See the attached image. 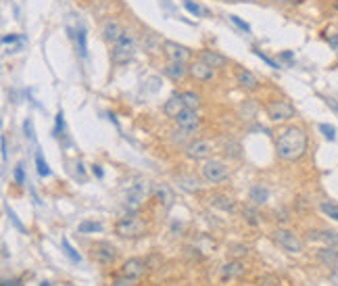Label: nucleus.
Masks as SVG:
<instances>
[{
  "label": "nucleus",
  "instance_id": "obj_6",
  "mask_svg": "<svg viewBox=\"0 0 338 286\" xmlns=\"http://www.w3.org/2000/svg\"><path fill=\"white\" fill-rule=\"evenodd\" d=\"M273 240H275V244L278 246H282L284 251H288V253H303V240H301V236L296 234V232H292V230H284V228H280V230H275L273 232Z\"/></svg>",
  "mask_w": 338,
  "mask_h": 286
},
{
  "label": "nucleus",
  "instance_id": "obj_33",
  "mask_svg": "<svg viewBox=\"0 0 338 286\" xmlns=\"http://www.w3.org/2000/svg\"><path fill=\"white\" fill-rule=\"evenodd\" d=\"M111 286H136V280L128 278V276H117V278H113Z\"/></svg>",
  "mask_w": 338,
  "mask_h": 286
},
{
  "label": "nucleus",
  "instance_id": "obj_18",
  "mask_svg": "<svg viewBox=\"0 0 338 286\" xmlns=\"http://www.w3.org/2000/svg\"><path fill=\"white\" fill-rule=\"evenodd\" d=\"M184 109H186V107H184V101H182V94H171V97H169V101L165 103V107H163V113L167 115V117H177Z\"/></svg>",
  "mask_w": 338,
  "mask_h": 286
},
{
  "label": "nucleus",
  "instance_id": "obj_46",
  "mask_svg": "<svg viewBox=\"0 0 338 286\" xmlns=\"http://www.w3.org/2000/svg\"><path fill=\"white\" fill-rule=\"evenodd\" d=\"M75 174L79 176V180H82V182L86 180V171H84V165H82V163H77V165H75Z\"/></svg>",
  "mask_w": 338,
  "mask_h": 286
},
{
  "label": "nucleus",
  "instance_id": "obj_23",
  "mask_svg": "<svg viewBox=\"0 0 338 286\" xmlns=\"http://www.w3.org/2000/svg\"><path fill=\"white\" fill-rule=\"evenodd\" d=\"M244 274V268H242V263L240 261H230V263H226L224 268H222V276L224 278H240Z\"/></svg>",
  "mask_w": 338,
  "mask_h": 286
},
{
  "label": "nucleus",
  "instance_id": "obj_32",
  "mask_svg": "<svg viewBox=\"0 0 338 286\" xmlns=\"http://www.w3.org/2000/svg\"><path fill=\"white\" fill-rule=\"evenodd\" d=\"M320 132H322V134L326 136V140H330V142L336 138V128H334V125H330V123H322V125H320Z\"/></svg>",
  "mask_w": 338,
  "mask_h": 286
},
{
  "label": "nucleus",
  "instance_id": "obj_4",
  "mask_svg": "<svg viewBox=\"0 0 338 286\" xmlns=\"http://www.w3.org/2000/svg\"><path fill=\"white\" fill-rule=\"evenodd\" d=\"M134 50H136V40H134V36H130L128 31H126L124 38H121L117 44H113L111 59H113L115 65H121V63H128L132 59Z\"/></svg>",
  "mask_w": 338,
  "mask_h": 286
},
{
  "label": "nucleus",
  "instance_id": "obj_2",
  "mask_svg": "<svg viewBox=\"0 0 338 286\" xmlns=\"http://www.w3.org/2000/svg\"><path fill=\"white\" fill-rule=\"evenodd\" d=\"M150 193H152L150 182H146V180H136V184L130 186L128 195H126V203H124L126 209H128L130 213H136V211L146 203V199L150 197Z\"/></svg>",
  "mask_w": 338,
  "mask_h": 286
},
{
  "label": "nucleus",
  "instance_id": "obj_27",
  "mask_svg": "<svg viewBox=\"0 0 338 286\" xmlns=\"http://www.w3.org/2000/svg\"><path fill=\"white\" fill-rule=\"evenodd\" d=\"M61 246H63L65 255H67V257H69L73 263H79V261H82V255H79V253H77V251H75V249L69 244V240H67V238H63V240H61Z\"/></svg>",
  "mask_w": 338,
  "mask_h": 286
},
{
  "label": "nucleus",
  "instance_id": "obj_40",
  "mask_svg": "<svg viewBox=\"0 0 338 286\" xmlns=\"http://www.w3.org/2000/svg\"><path fill=\"white\" fill-rule=\"evenodd\" d=\"M15 182L17 184H25V171H23V163H19L15 167Z\"/></svg>",
  "mask_w": 338,
  "mask_h": 286
},
{
  "label": "nucleus",
  "instance_id": "obj_45",
  "mask_svg": "<svg viewBox=\"0 0 338 286\" xmlns=\"http://www.w3.org/2000/svg\"><path fill=\"white\" fill-rule=\"evenodd\" d=\"M247 253H249V249H247V246H242V244L234 246V255H247Z\"/></svg>",
  "mask_w": 338,
  "mask_h": 286
},
{
  "label": "nucleus",
  "instance_id": "obj_34",
  "mask_svg": "<svg viewBox=\"0 0 338 286\" xmlns=\"http://www.w3.org/2000/svg\"><path fill=\"white\" fill-rule=\"evenodd\" d=\"M56 136H63L65 134V113L63 111H58L56 113V130H54Z\"/></svg>",
  "mask_w": 338,
  "mask_h": 286
},
{
  "label": "nucleus",
  "instance_id": "obj_43",
  "mask_svg": "<svg viewBox=\"0 0 338 286\" xmlns=\"http://www.w3.org/2000/svg\"><path fill=\"white\" fill-rule=\"evenodd\" d=\"M17 40H21V38L15 36V34H11V36H3V44H13V42H17Z\"/></svg>",
  "mask_w": 338,
  "mask_h": 286
},
{
  "label": "nucleus",
  "instance_id": "obj_28",
  "mask_svg": "<svg viewBox=\"0 0 338 286\" xmlns=\"http://www.w3.org/2000/svg\"><path fill=\"white\" fill-rule=\"evenodd\" d=\"M184 9H186L190 15H194V17L209 15V11H207V9H203V7H201V5H196V3H192V0H184Z\"/></svg>",
  "mask_w": 338,
  "mask_h": 286
},
{
  "label": "nucleus",
  "instance_id": "obj_41",
  "mask_svg": "<svg viewBox=\"0 0 338 286\" xmlns=\"http://www.w3.org/2000/svg\"><path fill=\"white\" fill-rule=\"evenodd\" d=\"M244 215H249V224L251 226H257V211L255 209H251V207H247V209H244Z\"/></svg>",
  "mask_w": 338,
  "mask_h": 286
},
{
  "label": "nucleus",
  "instance_id": "obj_29",
  "mask_svg": "<svg viewBox=\"0 0 338 286\" xmlns=\"http://www.w3.org/2000/svg\"><path fill=\"white\" fill-rule=\"evenodd\" d=\"M155 193H157V197L163 201V205H165V207H171V201H173V197H171V190H169L165 184L157 186V188H155Z\"/></svg>",
  "mask_w": 338,
  "mask_h": 286
},
{
  "label": "nucleus",
  "instance_id": "obj_47",
  "mask_svg": "<svg viewBox=\"0 0 338 286\" xmlns=\"http://www.w3.org/2000/svg\"><path fill=\"white\" fill-rule=\"evenodd\" d=\"M326 105H328L332 111H336V113H338V101H336V99H326Z\"/></svg>",
  "mask_w": 338,
  "mask_h": 286
},
{
  "label": "nucleus",
  "instance_id": "obj_13",
  "mask_svg": "<svg viewBox=\"0 0 338 286\" xmlns=\"http://www.w3.org/2000/svg\"><path fill=\"white\" fill-rule=\"evenodd\" d=\"M211 150H213V142H209V140H194L186 146V155L190 159H207L211 155Z\"/></svg>",
  "mask_w": 338,
  "mask_h": 286
},
{
  "label": "nucleus",
  "instance_id": "obj_15",
  "mask_svg": "<svg viewBox=\"0 0 338 286\" xmlns=\"http://www.w3.org/2000/svg\"><path fill=\"white\" fill-rule=\"evenodd\" d=\"M163 73H165L171 82H182L184 78H186V73H188V67H186V63L169 61L167 65H165V69H163Z\"/></svg>",
  "mask_w": 338,
  "mask_h": 286
},
{
  "label": "nucleus",
  "instance_id": "obj_37",
  "mask_svg": "<svg viewBox=\"0 0 338 286\" xmlns=\"http://www.w3.org/2000/svg\"><path fill=\"white\" fill-rule=\"evenodd\" d=\"M177 182H180V186L182 188H188V190H198V182L196 180H190V178H177Z\"/></svg>",
  "mask_w": 338,
  "mask_h": 286
},
{
  "label": "nucleus",
  "instance_id": "obj_22",
  "mask_svg": "<svg viewBox=\"0 0 338 286\" xmlns=\"http://www.w3.org/2000/svg\"><path fill=\"white\" fill-rule=\"evenodd\" d=\"M209 201H211L213 207H217V209H222V211H228V213H234V211H236V203H234V199L228 197V195H213Z\"/></svg>",
  "mask_w": 338,
  "mask_h": 286
},
{
  "label": "nucleus",
  "instance_id": "obj_24",
  "mask_svg": "<svg viewBox=\"0 0 338 286\" xmlns=\"http://www.w3.org/2000/svg\"><path fill=\"white\" fill-rule=\"evenodd\" d=\"M182 101H184V107L186 109H192V111H196L198 107H201V97L196 92H182Z\"/></svg>",
  "mask_w": 338,
  "mask_h": 286
},
{
  "label": "nucleus",
  "instance_id": "obj_38",
  "mask_svg": "<svg viewBox=\"0 0 338 286\" xmlns=\"http://www.w3.org/2000/svg\"><path fill=\"white\" fill-rule=\"evenodd\" d=\"M23 132H25V138H27V140H34V138H36L32 119H25V121H23Z\"/></svg>",
  "mask_w": 338,
  "mask_h": 286
},
{
  "label": "nucleus",
  "instance_id": "obj_10",
  "mask_svg": "<svg viewBox=\"0 0 338 286\" xmlns=\"http://www.w3.org/2000/svg\"><path fill=\"white\" fill-rule=\"evenodd\" d=\"M163 54L169 61H175V63H188L190 61V50L186 46L177 44V42H171V40L163 42Z\"/></svg>",
  "mask_w": 338,
  "mask_h": 286
},
{
  "label": "nucleus",
  "instance_id": "obj_35",
  "mask_svg": "<svg viewBox=\"0 0 338 286\" xmlns=\"http://www.w3.org/2000/svg\"><path fill=\"white\" fill-rule=\"evenodd\" d=\"M230 21H232L236 27H240V29L244 31V34H251V25H249L247 21H242L240 17H236V15H230Z\"/></svg>",
  "mask_w": 338,
  "mask_h": 286
},
{
  "label": "nucleus",
  "instance_id": "obj_5",
  "mask_svg": "<svg viewBox=\"0 0 338 286\" xmlns=\"http://www.w3.org/2000/svg\"><path fill=\"white\" fill-rule=\"evenodd\" d=\"M265 113H267V117L271 119V121H288V119H292L294 117V107L288 103V101H284V99H275V101H269L267 105H265Z\"/></svg>",
  "mask_w": 338,
  "mask_h": 286
},
{
  "label": "nucleus",
  "instance_id": "obj_9",
  "mask_svg": "<svg viewBox=\"0 0 338 286\" xmlns=\"http://www.w3.org/2000/svg\"><path fill=\"white\" fill-rule=\"evenodd\" d=\"M188 73L196 80V82H201V84H205V82H211L213 78H215V69L209 65V63H205L201 56L198 59H194L190 65H188Z\"/></svg>",
  "mask_w": 338,
  "mask_h": 286
},
{
  "label": "nucleus",
  "instance_id": "obj_21",
  "mask_svg": "<svg viewBox=\"0 0 338 286\" xmlns=\"http://www.w3.org/2000/svg\"><path fill=\"white\" fill-rule=\"evenodd\" d=\"M249 201H251L253 205H265V203L269 201V190H267V186L255 184V186L251 188V193H249Z\"/></svg>",
  "mask_w": 338,
  "mask_h": 286
},
{
  "label": "nucleus",
  "instance_id": "obj_17",
  "mask_svg": "<svg viewBox=\"0 0 338 286\" xmlns=\"http://www.w3.org/2000/svg\"><path fill=\"white\" fill-rule=\"evenodd\" d=\"M309 240H320L326 246H338V232H334V230H311Z\"/></svg>",
  "mask_w": 338,
  "mask_h": 286
},
{
  "label": "nucleus",
  "instance_id": "obj_8",
  "mask_svg": "<svg viewBox=\"0 0 338 286\" xmlns=\"http://www.w3.org/2000/svg\"><path fill=\"white\" fill-rule=\"evenodd\" d=\"M175 125L182 134H194L201 128V117L196 111L192 109H184L177 117H175Z\"/></svg>",
  "mask_w": 338,
  "mask_h": 286
},
{
  "label": "nucleus",
  "instance_id": "obj_11",
  "mask_svg": "<svg viewBox=\"0 0 338 286\" xmlns=\"http://www.w3.org/2000/svg\"><path fill=\"white\" fill-rule=\"evenodd\" d=\"M94 259L98 263H103V265H111L117 259V251H115V246L111 242L103 240V242H98L94 246Z\"/></svg>",
  "mask_w": 338,
  "mask_h": 286
},
{
  "label": "nucleus",
  "instance_id": "obj_20",
  "mask_svg": "<svg viewBox=\"0 0 338 286\" xmlns=\"http://www.w3.org/2000/svg\"><path fill=\"white\" fill-rule=\"evenodd\" d=\"M201 59H203L205 63H209L213 69H222V67L228 65V59H226L224 54H220V52H215V50H203V52H201Z\"/></svg>",
  "mask_w": 338,
  "mask_h": 286
},
{
  "label": "nucleus",
  "instance_id": "obj_48",
  "mask_svg": "<svg viewBox=\"0 0 338 286\" xmlns=\"http://www.w3.org/2000/svg\"><path fill=\"white\" fill-rule=\"evenodd\" d=\"M280 56H282L284 61H292V52H288V50H286V52H282Z\"/></svg>",
  "mask_w": 338,
  "mask_h": 286
},
{
  "label": "nucleus",
  "instance_id": "obj_49",
  "mask_svg": "<svg viewBox=\"0 0 338 286\" xmlns=\"http://www.w3.org/2000/svg\"><path fill=\"white\" fill-rule=\"evenodd\" d=\"M3 257H5V259L9 257V249H7V244H3Z\"/></svg>",
  "mask_w": 338,
  "mask_h": 286
},
{
  "label": "nucleus",
  "instance_id": "obj_42",
  "mask_svg": "<svg viewBox=\"0 0 338 286\" xmlns=\"http://www.w3.org/2000/svg\"><path fill=\"white\" fill-rule=\"evenodd\" d=\"M92 174H94L98 180H103V178H105V171H103V167H101V165H92Z\"/></svg>",
  "mask_w": 338,
  "mask_h": 286
},
{
  "label": "nucleus",
  "instance_id": "obj_19",
  "mask_svg": "<svg viewBox=\"0 0 338 286\" xmlns=\"http://www.w3.org/2000/svg\"><path fill=\"white\" fill-rule=\"evenodd\" d=\"M317 259H320L324 265L338 270V251H336V246H324V249L317 253Z\"/></svg>",
  "mask_w": 338,
  "mask_h": 286
},
{
  "label": "nucleus",
  "instance_id": "obj_31",
  "mask_svg": "<svg viewBox=\"0 0 338 286\" xmlns=\"http://www.w3.org/2000/svg\"><path fill=\"white\" fill-rule=\"evenodd\" d=\"M320 207H322V211H324V213H326L328 217H332V219H336V221H338V205H336V203L324 201V203H322Z\"/></svg>",
  "mask_w": 338,
  "mask_h": 286
},
{
  "label": "nucleus",
  "instance_id": "obj_36",
  "mask_svg": "<svg viewBox=\"0 0 338 286\" xmlns=\"http://www.w3.org/2000/svg\"><path fill=\"white\" fill-rule=\"evenodd\" d=\"M253 52H255V54H257V56H259V59H261L263 63H265V65H269L271 69H278V67H280V65H278V63H275L273 59H269L267 54H263V52H261L259 48H253Z\"/></svg>",
  "mask_w": 338,
  "mask_h": 286
},
{
  "label": "nucleus",
  "instance_id": "obj_50",
  "mask_svg": "<svg viewBox=\"0 0 338 286\" xmlns=\"http://www.w3.org/2000/svg\"><path fill=\"white\" fill-rule=\"evenodd\" d=\"M40 286H50V282H40Z\"/></svg>",
  "mask_w": 338,
  "mask_h": 286
},
{
  "label": "nucleus",
  "instance_id": "obj_26",
  "mask_svg": "<svg viewBox=\"0 0 338 286\" xmlns=\"http://www.w3.org/2000/svg\"><path fill=\"white\" fill-rule=\"evenodd\" d=\"M77 232L79 234H94V232H103V224H98V221H82V224L77 226Z\"/></svg>",
  "mask_w": 338,
  "mask_h": 286
},
{
  "label": "nucleus",
  "instance_id": "obj_1",
  "mask_svg": "<svg viewBox=\"0 0 338 286\" xmlns=\"http://www.w3.org/2000/svg\"><path fill=\"white\" fill-rule=\"evenodd\" d=\"M307 144H309V140H307L305 130L299 128V125H288V128H284L278 134V140H275V152H278V157L282 159V161L294 163V161H299V159L305 157Z\"/></svg>",
  "mask_w": 338,
  "mask_h": 286
},
{
  "label": "nucleus",
  "instance_id": "obj_12",
  "mask_svg": "<svg viewBox=\"0 0 338 286\" xmlns=\"http://www.w3.org/2000/svg\"><path fill=\"white\" fill-rule=\"evenodd\" d=\"M146 268H148V263L144 259L134 257V259H128L124 265H121V276H128V278L138 280V278H142L146 274Z\"/></svg>",
  "mask_w": 338,
  "mask_h": 286
},
{
  "label": "nucleus",
  "instance_id": "obj_51",
  "mask_svg": "<svg viewBox=\"0 0 338 286\" xmlns=\"http://www.w3.org/2000/svg\"><path fill=\"white\" fill-rule=\"evenodd\" d=\"M232 3H234V0H232Z\"/></svg>",
  "mask_w": 338,
  "mask_h": 286
},
{
  "label": "nucleus",
  "instance_id": "obj_44",
  "mask_svg": "<svg viewBox=\"0 0 338 286\" xmlns=\"http://www.w3.org/2000/svg\"><path fill=\"white\" fill-rule=\"evenodd\" d=\"M3 161H7V155H9V144H7V136H3Z\"/></svg>",
  "mask_w": 338,
  "mask_h": 286
},
{
  "label": "nucleus",
  "instance_id": "obj_30",
  "mask_svg": "<svg viewBox=\"0 0 338 286\" xmlns=\"http://www.w3.org/2000/svg\"><path fill=\"white\" fill-rule=\"evenodd\" d=\"M36 167H38V174L42 176V178H46V176H50V167H48V163H46V159H44V155L38 150L36 152Z\"/></svg>",
  "mask_w": 338,
  "mask_h": 286
},
{
  "label": "nucleus",
  "instance_id": "obj_25",
  "mask_svg": "<svg viewBox=\"0 0 338 286\" xmlns=\"http://www.w3.org/2000/svg\"><path fill=\"white\" fill-rule=\"evenodd\" d=\"M75 40H77V50H79V54L86 59V56H88V34H86V27H84V25L77 27Z\"/></svg>",
  "mask_w": 338,
  "mask_h": 286
},
{
  "label": "nucleus",
  "instance_id": "obj_14",
  "mask_svg": "<svg viewBox=\"0 0 338 286\" xmlns=\"http://www.w3.org/2000/svg\"><path fill=\"white\" fill-rule=\"evenodd\" d=\"M124 34H126V29H124V25H121L119 21H107L105 23V29H103V36H105V40L109 42V44H117L121 38H124Z\"/></svg>",
  "mask_w": 338,
  "mask_h": 286
},
{
  "label": "nucleus",
  "instance_id": "obj_16",
  "mask_svg": "<svg viewBox=\"0 0 338 286\" xmlns=\"http://www.w3.org/2000/svg\"><path fill=\"white\" fill-rule=\"evenodd\" d=\"M236 80H238V84H240L244 90H257V88H259L257 75H255L253 71H249V69H244V67H240V69L236 71Z\"/></svg>",
  "mask_w": 338,
  "mask_h": 286
},
{
  "label": "nucleus",
  "instance_id": "obj_7",
  "mask_svg": "<svg viewBox=\"0 0 338 286\" xmlns=\"http://www.w3.org/2000/svg\"><path fill=\"white\" fill-rule=\"evenodd\" d=\"M144 232V224L136 217H124L115 224V234L121 238H136Z\"/></svg>",
  "mask_w": 338,
  "mask_h": 286
},
{
  "label": "nucleus",
  "instance_id": "obj_3",
  "mask_svg": "<svg viewBox=\"0 0 338 286\" xmlns=\"http://www.w3.org/2000/svg\"><path fill=\"white\" fill-rule=\"evenodd\" d=\"M201 176L205 182L217 184L230 176V167H228V163L220 161V159H207V161L201 165Z\"/></svg>",
  "mask_w": 338,
  "mask_h": 286
},
{
  "label": "nucleus",
  "instance_id": "obj_39",
  "mask_svg": "<svg viewBox=\"0 0 338 286\" xmlns=\"http://www.w3.org/2000/svg\"><path fill=\"white\" fill-rule=\"evenodd\" d=\"M7 215L11 217V221H13V224H15V228H17V230H21V232H25V228H23V224H21V221H19V217L15 215V211H11V209L7 207Z\"/></svg>",
  "mask_w": 338,
  "mask_h": 286
}]
</instances>
